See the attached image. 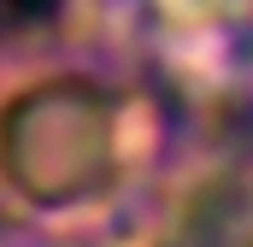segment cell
<instances>
[{
	"mask_svg": "<svg viewBox=\"0 0 253 247\" xmlns=\"http://www.w3.org/2000/svg\"><path fill=\"white\" fill-rule=\"evenodd\" d=\"M112 94L65 77L6 106L0 171L36 206H71L112 177Z\"/></svg>",
	"mask_w": 253,
	"mask_h": 247,
	"instance_id": "obj_1",
	"label": "cell"
}]
</instances>
